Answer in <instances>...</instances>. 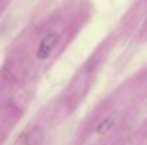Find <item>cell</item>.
Wrapping results in <instances>:
<instances>
[{"label":"cell","instance_id":"4","mask_svg":"<svg viewBox=\"0 0 147 145\" xmlns=\"http://www.w3.org/2000/svg\"><path fill=\"white\" fill-rule=\"evenodd\" d=\"M0 1H1V0H0Z\"/></svg>","mask_w":147,"mask_h":145},{"label":"cell","instance_id":"1","mask_svg":"<svg viewBox=\"0 0 147 145\" xmlns=\"http://www.w3.org/2000/svg\"><path fill=\"white\" fill-rule=\"evenodd\" d=\"M59 41V35L56 31H49L44 35V37L40 40L36 49V58L39 61H45L51 57V54L53 53L54 48L57 46Z\"/></svg>","mask_w":147,"mask_h":145},{"label":"cell","instance_id":"3","mask_svg":"<svg viewBox=\"0 0 147 145\" xmlns=\"http://www.w3.org/2000/svg\"><path fill=\"white\" fill-rule=\"evenodd\" d=\"M115 122H116V121H115V118L112 117V116L105 118L101 123H98V126H97V128H96V132L98 134V135H106V134H109L110 131L112 130V127L115 126Z\"/></svg>","mask_w":147,"mask_h":145},{"label":"cell","instance_id":"2","mask_svg":"<svg viewBox=\"0 0 147 145\" xmlns=\"http://www.w3.org/2000/svg\"><path fill=\"white\" fill-rule=\"evenodd\" d=\"M44 140V131L40 126L32 127L23 138L26 145H40Z\"/></svg>","mask_w":147,"mask_h":145}]
</instances>
